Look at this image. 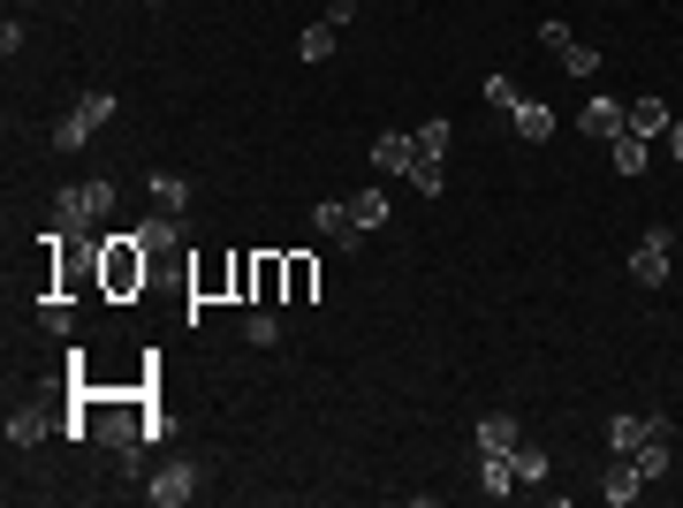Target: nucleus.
<instances>
[{"mask_svg": "<svg viewBox=\"0 0 683 508\" xmlns=\"http://www.w3.org/2000/svg\"><path fill=\"white\" fill-rule=\"evenodd\" d=\"M69 395H77V418H69V432H77V440L122 448V456H137V448H152V440H160V418H152V395H145V380H137V387L69 380Z\"/></svg>", "mask_w": 683, "mask_h": 508, "instance_id": "obj_1", "label": "nucleus"}, {"mask_svg": "<svg viewBox=\"0 0 683 508\" xmlns=\"http://www.w3.org/2000/svg\"><path fill=\"white\" fill-rule=\"evenodd\" d=\"M145 273H152V258H145L137 236H107V243H99V289H107L115 303L137 297V289H145Z\"/></svg>", "mask_w": 683, "mask_h": 508, "instance_id": "obj_2", "label": "nucleus"}, {"mask_svg": "<svg viewBox=\"0 0 683 508\" xmlns=\"http://www.w3.org/2000/svg\"><path fill=\"white\" fill-rule=\"evenodd\" d=\"M107 212H115V182L91 175V182H69V190L53 198V228H61V236H85V228H99Z\"/></svg>", "mask_w": 683, "mask_h": 508, "instance_id": "obj_3", "label": "nucleus"}, {"mask_svg": "<svg viewBox=\"0 0 683 508\" xmlns=\"http://www.w3.org/2000/svg\"><path fill=\"white\" fill-rule=\"evenodd\" d=\"M107 114H115V91H85V99H77V114H69V122H53V145H61V152H77V145H91Z\"/></svg>", "mask_w": 683, "mask_h": 508, "instance_id": "obj_4", "label": "nucleus"}, {"mask_svg": "<svg viewBox=\"0 0 683 508\" xmlns=\"http://www.w3.org/2000/svg\"><path fill=\"white\" fill-rule=\"evenodd\" d=\"M669 251H676V236H669V228H645L639 243H631V281H639V289H661V281H669Z\"/></svg>", "mask_w": 683, "mask_h": 508, "instance_id": "obj_5", "label": "nucleus"}, {"mask_svg": "<svg viewBox=\"0 0 683 508\" xmlns=\"http://www.w3.org/2000/svg\"><path fill=\"white\" fill-rule=\"evenodd\" d=\"M410 160H418V129H380L373 137V168L380 175H410Z\"/></svg>", "mask_w": 683, "mask_h": 508, "instance_id": "obj_6", "label": "nucleus"}, {"mask_svg": "<svg viewBox=\"0 0 683 508\" xmlns=\"http://www.w3.org/2000/svg\"><path fill=\"white\" fill-rule=\"evenodd\" d=\"M145 494H152V508H182L190 494H198V470H190V464H168V470H152V486H145Z\"/></svg>", "mask_w": 683, "mask_h": 508, "instance_id": "obj_7", "label": "nucleus"}, {"mask_svg": "<svg viewBox=\"0 0 683 508\" xmlns=\"http://www.w3.org/2000/svg\"><path fill=\"white\" fill-rule=\"evenodd\" d=\"M190 297H198V303L236 297V258H206V266H190Z\"/></svg>", "mask_w": 683, "mask_h": 508, "instance_id": "obj_8", "label": "nucleus"}, {"mask_svg": "<svg viewBox=\"0 0 683 508\" xmlns=\"http://www.w3.org/2000/svg\"><path fill=\"white\" fill-rule=\"evenodd\" d=\"M600 494H607V501H615V508H631V501H639V494H645V470L631 464V456H615V464L600 470Z\"/></svg>", "mask_w": 683, "mask_h": 508, "instance_id": "obj_9", "label": "nucleus"}, {"mask_svg": "<svg viewBox=\"0 0 683 508\" xmlns=\"http://www.w3.org/2000/svg\"><path fill=\"white\" fill-rule=\"evenodd\" d=\"M653 432H669V418H607V448H615V456H639Z\"/></svg>", "mask_w": 683, "mask_h": 508, "instance_id": "obj_10", "label": "nucleus"}, {"mask_svg": "<svg viewBox=\"0 0 683 508\" xmlns=\"http://www.w3.org/2000/svg\"><path fill=\"white\" fill-rule=\"evenodd\" d=\"M175 220H182V212H152V220H137V243H145V258H152V266L182 243V228H175Z\"/></svg>", "mask_w": 683, "mask_h": 508, "instance_id": "obj_11", "label": "nucleus"}, {"mask_svg": "<svg viewBox=\"0 0 683 508\" xmlns=\"http://www.w3.org/2000/svg\"><path fill=\"white\" fill-rule=\"evenodd\" d=\"M251 303H289V258L281 251H258V297Z\"/></svg>", "mask_w": 683, "mask_h": 508, "instance_id": "obj_12", "label": "nucleus"}, {"mask_svg": "<svg viewBox=\"0 0 683 508\" xmlns=\"http://www.w3.org/2000/svg\"><path fill=\"white\" fill-rule=\"evenodd\" d=\"M478 494H494V501L524 494V478H516V464H509V456H478Z\"/></svg>", "mask_w": 683, "mask_h": 508, "instance_id": "obj_13", "label": "nucleus"}, {"mask_svg": "<svg viewBox=\"0 0 683 508\" xmlns=\"http://www.w3.org/2000/svg\"><path fill=\"white\" fill-rule=\"evenodd\" d=\"M516 440H524V425H516V418H502V410L478 418V456H516Z\"/></svg>", "mask_w": 683, "mask_h": 508, "instance_id": "obj_14", "label": "nucleus"}, {"mask_svg": "<svg viewBox=\"0 0 683 508\" xmlns=\"http://www.w3.org/2000/svg\"><path fill=\"white\" fill-rule=\"evenodd\" d=\"M311 228H319V236H365V228H357V212H349V198H319V212H311Z\"/></svg>", "mask_w": 683, "mask_h": 508, "instance_id": "obj_15", "label": "nucleus"}, {"mask_svg": "<svg viewBox=\"0 0 683 508\" xmlns=\"http://www.w3.org/2000/svg\"><path fill=\"white\" fill-rule=\"evenodd\" d=\"M577 129L607 145V137H623V107H615V99H585V114H577Z\"/></svg>", "mask_w": 683, "mask_h": 508, "instance_id": "obj_16", "label": "nucleus"}, {"mask_svg": "<svg viewBox=\"0 0 683 508\" xmlns=\"http://www.w3.org/2000/svg\"><path fill=\"white\" fill-rule=\"evenodd\" d=\"M669 122H676V114H669L661 99H639V107L623 114V129H631V137H645V145H653V137H669Z\"/></svg>", "mask_w": 683, "mask_h": 508, "instance_id": "obj_17", "label": "nucleus"}, {"mask_svg": "<svg viewBox=\"0 0 683 508\" xmlns=\"http://www.w3.org/2000/svg\"><path fill=\"white\" fill-rule=\"evenodd\" d=\"M509 122H516V137H524V145H547V137H555V107H540V99H524V107H516Z\"/></svg>", "mask_w": 683, "mask_h": 508, "instance_id": "obj_18", "label": "nucleus"}, {"mask_svg": "<svg viewBox=\"0 0 683 508\" xmlns=\"http://www.w3.org/2000/svg\"><path fill=\"white\" fill-rule=\"evenodd\" d=\"M46 432H53V418H46V410H16V418H8V448H39Z\"/></svg>", "mask_w": 683, "mask_h": 508, "instance_id": "obj_19", "label": "nucleus"}, {"mask_svg": "<svg viewBox=\"0 0 683 508\" xmlns=\"http://www.w3.org/2000/svg\"><path fill=\"white\" fill-rule=\"evenodd\" d=\"M631 464L645 470V486H653V478H669V464H676V448H669V432H653V440H645L639 456H631Z\"/></svg>", "mask_w": 683, "mask_h": 508, "instance_id": "obj_20", "label": "nucleus"}, {"mask_svg": "<svg viewBox=\"0 0 683 508\" xmlns=\"http://www.w3.org/2000/svg\"><path fill=\"white\" fill-rule=\"evenodd\" d=\"M607 152H615V175H631V182L645 175V137H631V129H623V137H607Z\"/></svg>", "mask_w": 683, "mask_h": 508, "instance_id": "obj_21", "label": "nucleus"}, {"mask_svg": "<svg viewBox=\"0 0 683 508\" xmlns=\"http://www.w3.org/2000/svg\"><path fill=\"white\" fill-rule=\"evenodd\" d=\"M403 182H410L418 198H441V182H448V175H441V152H418V160H410V175H403Z\"/></svg>", "mask_w": 683, "mask_h": 508, "instance_id": "obj_22", "label": "nucleus"}, {"mask_svg": "<svg viewBox=\"0 0 683 508\" xmlns=\"http://www.w3.org/2000/svg\"><path fill=\"white\" fill-rule=\"evenodd\" d=\"M516 478H524V486H540V478H547V448H540V440H532V432H524V440H516Z\"/></svg>", "mask_w": 683, "mask_h": 508, "instance_id": "obj_23", "label": "nucleus"}, {"mask_svg": "<svg viewBox=\"0 0 683 508\" xmlns=\"http://www.w3.org/2000/svg\"><path fill=\"white\" fill-rule=\"evenodd\" d=\"M145 190H152V206H160V212H182V206H190V182H182V175H152Z\"/></svg>", "mask_w": 683, "mask_h": 508, "instance_id": "obj_24", "label": "nucleus"}, {"mask_svg": "<svg viewBox=\"0 0 683 508\" xmlns=\"http://www.w3.org/2000/svg\"><path fill=\"white\" fill-rule=\"evenodd\" d=\"M311 289H319V266L304 251H289V303H311Z\"/></svg>", "mask_w": 683, "mask_h": 508, "instance_id": "obj_25", "label": "nucleus"}, {"mask_svg": "<svg viewBox=\"0 0 683 508\" xmlns=\"http://www.w3.org/2000/svg\"><path fill=\"white\" fill-rule=\"evenodd\" d=\"M297 53L304 61H335V23H311V31L297 39Z\"/></svg>", "mask_w": 683, "mask_h": 508, "instance_id": "obj_26", "label": "nucleus"}, {"mask_svg": "<svg viewBox=\"0 0 683 508\" xmlns=\"http://www.w3.org/2000/svg\"><path fill=\"white\" fill-rule=\"evenodd\" d=\"M349 212H357V228H387V198H380V190H357Z\"/></svg>", "mask_w": 683, "mask_h": 508, "instance_id": "obj_27", "label": "nucleus"}, {"mask_svg": "<svg viewBox=\"0 0 683 508\" xmlns=\"http://www.w3.org/2000/svg\"><path fill=\"white\" fill-rule=\"evenodd\" d=\"M258 297V251H236V303Z\"/></svg>", "mask_w": 683, "mask_h": 508, "instance_id": "obj_28", "label": "nucleus"}, {"mask_svg": "<svg viewBox=\"0 0 683 508\" xmlns=\"http://www.w3.org/2000/svg\"><path fill=\"white\" fill-rule=\"evenodd\" d=\"M562 69H570V77H600V53L570 39V46H562Z\"/></svg>", "mask_w": 683, "mask_h": 508, "instance_id": "obj_29", "label": "nucleus"}, {"mask_svg": "<svg viewBox=\"0 0 683 508\" xmlns=\"http://www.w3.org/2000/svg\"><path fill=\"white\" fill-rule=\"evenodd\" d=\"M39 319H46V335H69V327H77V319H69V297H61V289H53V297L39 303Z\"/></svg>", "mask_w": 683, "mask_h": 508, "instance_id": "obj_30", "label": "nucleus"}, {"mask_svg": "<svg viewBox=\"0 0 683 508\" xmlns=\"http://www.w3.org/2000/svg\"><path fill=\"white\" fill-rule=\"evenodd\" d=\"M486 99H494V107H502V114H516V107H524V91H516L509 77H486Z\"/></svg>", "mask_w": 683, "mask_h": 508, "instance_id": "obj_31", "label": "nucleus"}, {"mask_svg": "<svg viewBox=\"0 0 683 508\" xmlns=\"http://www.w3.org/2000/svg\"><path fill=\"white\" fill-rule=\"evenodd\" d=\"M244 335H251L258 349H274V341H281V319H274V311H251V327H244Z\"/></svg>", "mask_w": 683, "mask_h": 508, "instance_id": "obj_32", "label": "nucleus"}, {"mask_svg": "<svg viewBox=\"0 0 683 508\" xmlns=\"http://www.w3.org/2000/svg\"><path fill=\"white\" fill-rule=\"evenodd\" d=\"M418 152H448V122H426V129H418Z\"/></svg>", "mask_w": 683, "mask_h": 508, "instance_id": "obj_33", "label": "nucleus"}, {"mask_svg": "<svg viewBox=\"0 0 683 508\" xmlns=\"http://www.w3.org/2000/svg\"><path fill=\"white\" fill-rule=\"evenodd\" d=\"M327 23H335V31H342V23H357V0H327Z\"/></svg>", "mask_w": 683, "mask_h": 508, "instance_id": "obj_34", "label": "nucleus"}, {"mask_svg": "<svg viewBox=\"0 0 683 508\" xmlns=\"http://www.w3.org/2000/svg\"><path fill=\"white\" fill-rule=\"evenodd\" d=\"M669 152H676V160H683V122H669Z\"/></svg>", "mask_w": 683, "mask_h": 508, "instance_id": "obj_35", "label": "nucleus"}, {"mask_svg": "<svg viewBox=\"0 0 683 508\" xmlns=\"http://www.w3.org/2000/svg\"><path fill=\"white\" fill-rule=\"evenodd\" d=\"M145 8H168V0H145Z\"/></svg>", "mask_w": 683, "mask_h": 508, "instance_id": "obj_36", "label": "nucleus"}]
</instances>
